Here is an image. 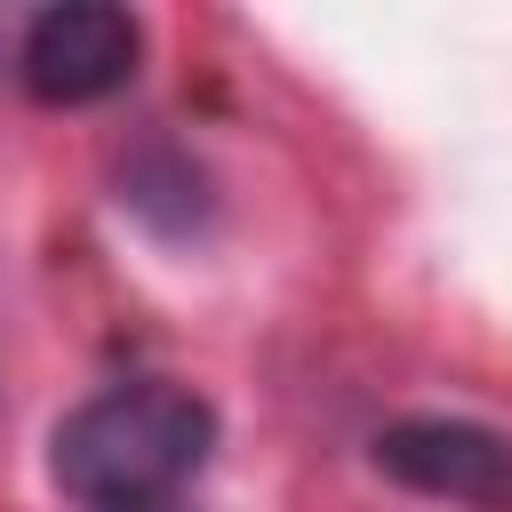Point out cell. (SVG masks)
Instances as JSON below:
<instances>
[{
	"label": "cell",
	"instance_id": "cell-3",
	"mask_svg": "<svg viewBox=\"0 0 512 512\" xmlns=\"http://www.w3.org/2000/svg\"><path fill=\"white\" fill-rule=\"evenodd\" d=\"M376 464L416 488V496H448L472 512H512V440L464 416H408L376 432Z\"/></svg>",
	"mask_w": 512,
	"mask_h": 512
},
{
	"label": "cell",
	"instance_id": "cell-4",
	"mask_svg": "<svg viewBox=\"0 0 512 512\" xmlns=\"http://www.w3.org/2000/svg\"><path fill=\"white\" fill-rule=\"evenodd\" d=\"M136 512H184V504H176V496H168V504H136Z\"/></svg>",
	"mask_w": 512,
	"mask_h": 512
},
{
	"label": "cell",
	"instance_id": "cell-1",
	"mask_svg": "<svg viewBox=\"0 0 512 512\" xmlns=\"http://www.w3.org/2000/svg\"><path fill=\"white\" fill-rule=\"evenodd\" d=\"M208 448H216V408L192 384H112L56 424L48 472L88 512H136V504H168L208 464Z\"/></svg>",
	"mask_w": 512,
	"mask_h": 512
},
{
	"label": "cell",
	"instance_id": "cell-2",
	"mask_svg": "<svg viewBox=\"0 0 512 512\" xmlns=\"http://www.w3.org/2000/svg\"><path fill=\"white\" fill-rule=\"evenodd\" d=\"M136 56H144V24L112 0H64V8H40L24 24V48H16V72L40 104H104L136 80Z\"/></svg>",
	"mask_w": 512,
	"mask_h": 512
}]
</instances>
